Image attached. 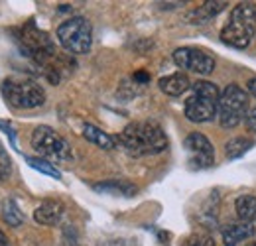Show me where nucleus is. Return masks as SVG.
Returning a JSON list of instances; mask_svg holds the SVG:
<instances>
[{
  "label": "nucleus",
  "instance_id": "nucleus-26",
  "mask_svg": "<svg viewBox=\"0 0 256 246\" xmlns=\"http://www.w3.org/2000/svg\"><path fill=\"white\" fill-rule=\"evenodd\" d=\"M0 246H10L8 244V238H6V234L0 230Z\"/></svg>",
  "mask_w": 256,
  "mask_h": 246
},
{
  "label": "nucleus",
  "instance_id": "nucleus-22",
  "mask_svg": "<svg viewBox=\"0 0 256 246\" xmlns=\"http://www.w3.org/2000/svg\"><path fill=\"white\" fill-rule=\"evenodd\" d=\"M0 128H4V132L10 136V144H12V146H16V134H14V128H12V124L6 122V120H0Z\"/></svg>",
  "mask_w": 256,
  "mask_h": 246
},
{
  "label": "nucleus",
  "instance_id": "nucleus-14",
  "mask_svg": "<svg viewBox=\"0 0 256 246\" xmlns=\"http://www.w3.org/2000/svg\"><path fill=\"white\" fill-rule=\"evenodd\" d=\"M234 209L240 220L244 222H252L256 220V197L252 195H240L234 201Z\"/></svg>",
  "mask_w": 256,
  "mask_h": 246
},
{
  "label": "nucleus",
  "instance_id": "nucleus-23",
  "mask_svg": "<svg viewBox=\"0 0 256 246\" xmlns=\"http://www.w3.org/2000/svg\"><path fill=\"white\" fill-rule=\"evenodd\" d=\"M244 122H246V126H248V130H252V132H256V106H254V108H250V110H248V114H246Z\"/></svg>",
  "mask_w": 256,
  "mask_h": 246
},
{
  "label": "nucleus",
  "instance_id": "nucleus-27",
  "mask_svg": "<svg viewBox=\"0 0 256 246\" xmlns=\"http://www.w3.org/2000/svg\"><path fill=\"white\" fill-rule=\"evenodd\" d=\"M248 246H256V242H252V244H248Z\"/></svg>",
  "mask_w": 256,
  "mask_h": 246
},
{
  "label": "nucleus",
  "instance_id": "nucleus-15",
  "mask_svg": "<svg viewBox=\"0 0 256 246\" xmlns=\"http://www.w3.org/2000/svg\"><path fill=\"white\" fill-rule=\"evenodd\" d=\"M95 191L100 193H112V195H124V197H132L136 195L138 187L128 182H104V184H95L93 185Z\"/></svg>",
  "mask_w": 256,
  "mask_h": 246
},
{
  "label": "nucleus",
  "instance_id": "nucleus-25",
  "mask_svg": "<svg viewBox=\"0 0 256 246\" xmlns=\"http://www.w3.org/2000/svg\"><path fill=\"white\" fill-rule=\"evenodd\" d=\"M246 89H248V92H250V94L256 98V77H254V79H250V81L246 83Z\"/></svg>",
  "mask_w": 256,
  "mask_h": 246
},
{
  "label": "nucleus",
  "instance_id": "nucleus-1",
  "mask_svg": "<svg viewBox=\"0 0 256 246\" xmlns=\"http://www.w3.org/2000/svg\"><path fill=\"white\" fill-rule=\"evenodd\" d=\"M118 144L132 156L160 154L168 148V136L154 120H140L128 124L118 134Z\"/></svg>",
  "mask_w": 256,
  "mask_h": 246
},
{
  "label": "nucleus",
  "instance_id": "nucleus-20",
  "mask_svg": "<svg viewBox=\"0 0 256 246\" xmlns=\"http://www.w3.org/2000/svg\"><path fill=\"white\" fill-rule=\"evenodd\" d=\"M182 246H215V240H213L209 234H201V232H197V234L188 236Z\"/></svg>",
  "mask_w": 256,
  "mask_h": 246
},
{
  "label": "nucleus",
  "instance_id": "nucleus-19",
  "mask_svg": "<svg viewBox=\"0 0 256 246\" xmlns=\"http://www.w3.org/2000/svg\"><path fill=\"white\" fill-rule=\"evenodd\" d=\"M224 6H226V2H205L199 10H195V16L199 18L197 22H207L209 18L217 16L221 10H224Z\"/></svg>",
  "mask_w": 256,
  "mask_h": 246
},
{
  "label": "nucleus",
  "instance_id": "nucleus-17",
  "mask_svg": "<svg viewBox=\"0 0 256 246\" xmlns=\"http://www.w3.org/2000/svg\"><path fill=\"white\" fill-rule=\"evenodd\" d=\"M2 218H4L6 224H10V226H20V224L24 222V215H22V211L18 209L16 201L8 199V201L2 203Z\"/></svg>",
  "mask_w": 256,
  "mask_h": 246
},
{
  "label": "nucleus",
  "instance_id": "nucleus-11",
  "mask_svg": "<svg viewBox=\"0 0 256 246\" xmlns=\"http://www.w3.org/2000/svg\"><path fill=\"white\" fill-rule=\"evenodd\" d=\"M223 242L224 246H238L242 240H248L254 234V224L252 222H230L223 228Z\"/></svg>",
  "mask_w": 256,
  "mask_h": 246
},
{
  "label": "nucleus",
  "instance_id": "nucleus-3",
  "mask_svg": "<svg viewBox=\"0 0 256 246\" xmlns=\"http://www.w3.org/2000/svg\"><path fill=\"white\" fill-rule=\"evenodd\" d=\"M192 96L186 100L184 112L192 122H209L219 112L221 92L211 81H197L192 85Z\"/></svg>",
  "mask_w": 256,
  "mask_h": 246
},
{
  "label": "nucleus",
  "instance_id": "nucleus-9",
  "mask_svg": "<svg viewBox=\"0 0 256 246\" xmlns=\"http://www.w3.org/2000/svg\"><path fill=\"white\" fill-rule=\"evenodd\" d=\"M174 62L178 67L195 71L199 75H209L215 69V60L205 54L203 50H195V48H180L174 52Z\"/></svg>",
  "mask_w": 256,
  "mask_h": 246
},
{
  "label": "nucleus",
  "instance_id": "nucleus-5",
  "mask_svg": "<svg viewBox=\"0 0 256 246\" xmlns=\"http://www.w3.org/2000/svg\"><path fill=\"white\" fill-rule=\"evenodd\" d=\"M58 40L65 50L73 56L87 54L93 46V28L91 22L83 16H73L58 28Z\"/></svg>",
  "mask_w": 256,
  "mask_h": 246
},
{
  "label": "nucleus",
  "instance_id": "nucleus-12",
  "mask_svg": "<svg viewBox=\"0 0 256 246\" xmlns=\"http://www.w3.org/2000/svg\"><path fill=\"white\" fill-rule=\"evenodd\" d=\"M160 89L170 96H180L188 89H192V81L184 73H172V75L160 79Z\"/></svg>",
  "mask_w": 256,
  "mask_h": 246
},
{
  "label": "nucleus",
  "instance_id": "nucleus-8",
  "mask_svg": "<svg viewBox=\"0 0 256 246\" xmlns=\"http://www.w3.org/2000/svg\"><path fill=\"white\" fill-rule=\"evenodd\" d=\"M184 148L188 152V162L192 170H205L211 168L215 164V148L209 142L207 136L192 132L186 140H184Z\"/></svg>",
  "mask_w": 256,
  "mask_h": 246
},
{
  "label": "nucleus",
  "instance_id": "nucleus-21",
  "mask_svg": "<svg viewBox=\"0 0 256 246\" xmlns=\"http://www.w3.org/2000/svg\"><path fill=\"white\" fill-rule=\"evenodd\" d=\"M10 172H12V160H10V156H8V152L4 150V146L0 142V180L8 178Z\"/></svg>",
  "mask_w": 256,
  "mask_h": 246
},
{
  "label": "nucleus",
  "instance_id": "nucleus-16",
  "mask_svg": "<svg viewBox=\"0 0 256 246\" xmlns=\"http://www.w3.org/2000/svg\"><path fill=\"white\" fill-rule=\"evenodd\" d=\"M250 148H252V140L238 136V138H232V140L226 142V146H224V156H226V160H236V158L246 154Z\"/></svg>",
  "mask_w": 256,
  "mask_h": 246
},
{
  "label": "nucleus",
  "instance_id": "nucleus-24",
  "mask_svg": "<svg viewBox=\"0 0 256 246\" xmlns=\"http://www.w3.org/2000/svg\"><path fill=\"white\" fill-rule=\"evenodd\" d=\"M134 81L140 83V85H146V83L150 81V75L144 73V71H136V73H134Z\"/></svg>",
  "mask_w": 256,
  "mask_h": 246
},
{
  "label": "nucleus",
  "instance_id": "nucleus-7",
  "mask_svg": "<svg viewBox=\"0 0 256 246\" xmlns=\"http://www.w3.org/2000/svg\"><path fill=\"white\" fill-rule=\"evenodd\" d=\"M2 94L16 108H38L46 102V91L34 81H2Z\"/></svg>",
  "mask_w": 256,
  "mask_h": 246
},
{
  "label": "nucleus",
  "instance_id": "nucleus-13",
  "mask_svg": "<svg viewBox=\"0 0 256 246\" xmlns=\"http://www.w3.org/2000/svg\"><path fill=\"white\" fill-rule=\"evenodd\" d=\"M83 136H85V140H89L91 144H95V146L102 148V150H112L116 146L112 136H108L104 130L96 128L93 124H85L83 126Z\"/></svg>",
  "mask_w": 256,
  "mask_h": 246
},
{
  "label": "nucleus",
  "instance_id": "nucleus-2",
  "mask_svg": "<svg viewBox=\"0 0 256 246\" xmlns=\"http://www.w3.org/2000/svg\"><path fill=\"white\" fill-rule=\"evenodd\" d=\"M256 34V4L240 2L230 10V16L221 30V40L226 46L244 50Z\"/></svg>",
  "mask_w": 256,
  "mask_h": 246
},
{
  "label": "nucleus",
  "instance_id": "nucleus-18",
  "mask_svg": "<svg viewBox=\"0 0 256 246\" xmlns=\"http://www.w3.org/2000/svg\"><path fill=\"white\" fill-rule=\"evenodd\" d=\"M26 162L32 166L34 170H38V172H42V174H46V176H50V178H56V180H62V172L54 166V164H50L48 160H42V158H32V156H28L26 158Z\"/></svg>",
  "mask_w": 256,
  "mask_h": 246
},
{
  "label": "nucleus",
  "instance_id": "nucleus-4",
  "mask_svg": "<svg viewBox=\"0 0 256 246\" xmlns=\"http://www.w3.org/2000/svg\"><path fill=\"white\" fill-rule=\"evenodd\" d=\"M32 148L42 160L50 164H69L73 162L71 146L62 134H58L50 126H38L32 132Z\"/></svg>",
  "mask_w": 256,
  "mask_h": 246
},
{
  "label": "nucleus",
  "instance_id": "nucleus-10",
  "mask_svg": "<svg viewBox=\"0 0 256 246\" xmlns=\"http://www.w3.org/2000/svg\"><path fill=\"white\" fill-rule=\"evenodd\" d=\"M64 203L58 201V199H46L38 205V209L34 211V218L36 222L40 224H46V226H54L60 222V218L64 216Z\"/></svg>",
  "mask_w": 256,
  "mask_h": 246
},
{
  "label": "nucleus",
  "instance_id": "nucleus-6",
  "mask_svg": "<svg viewBox=\"0 0 256 246\" xmlns=\"http://www.w3.org/2000/svg\"><path fill=\"white\" fill-rule=\"evenodd\" d=\"M219 122L223 128H234L248 114V94L238 85L224 87L219 98Z\"/></svg>",
  "mask_w": 256,
  "mask_h": 246
}]
</instances>
